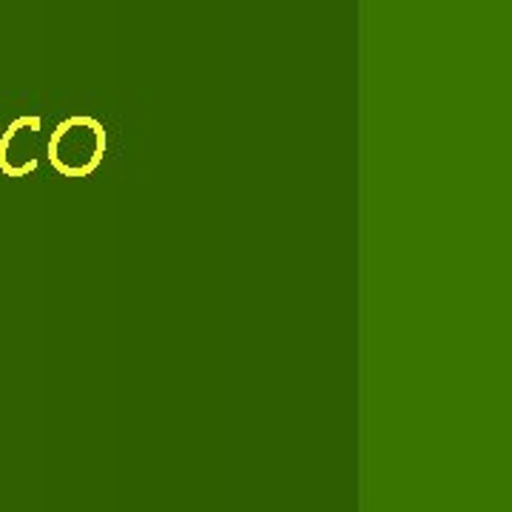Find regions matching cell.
Returning a JSON list of instances; mask_svg holds the SVG:
<instances>
[{"instance_id":"obj_1","label":"cell","mask_w":512,"mask_h":512,"mask_svg":"<svg viewBox=\"0 0 512 512\" xmlns=\"http://www.w3.org/2000/svg\"><path fill=\"white\" fill-rule=\"evenodd\" d=\"M100 151H103V131L89 120H72L52 140V163L69 174H83L100 160Z\"/></svg>"}]
</instances>
